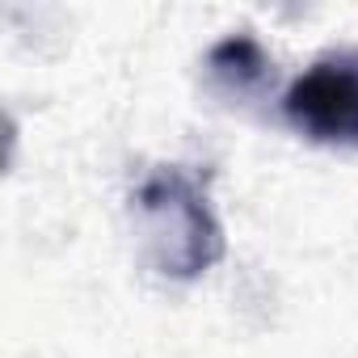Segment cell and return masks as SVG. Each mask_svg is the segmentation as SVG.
I'll list each match as a JSON object with an SVG mask.
<instances>
[{
  "mask_svg": "<svg viewBox=\"0 0 358 358\" xmlns=\"http://www.w3.org/2000/svg\"><path fill=\"white\" fill-rule=\"evenodd\" d=\"M135 207L143 220L148 253L160 274L194 278L220 257V224L186 173L164 169L148 177L135 194Z\"/></svg>",
  "mask_w": 358,
  "mask_h": 358,
  "instance_id": "6da1fadb",
  "label": "cell"
},
{
  "mask_svg": "<svg viewBox=\"0 0 358 358\" xmlns=\"http://www.w3.org/2000/svg\"><path fill=\"white\" fill-rule=\"evenodd\" d=\"M295 131L320 143H358V51L320 55L282 97Z\"/></svg>",
  "mask_w": 358,
  "mask_h": 358,
  "instance_id": "7a4b0ae2",
  "label": "cell"
},
{
  "mask_svg": "<svg viewBox=\"0 0 358 358\" xmlns=\"http://www.w3.org/2000/svg\"><path fill=\"white\" fill-rule=\"evenodd\" d=\"M211 72L215 80H236V93H245L266 76V55L253 38H228L211 51Z\"/></svg>",
  "mask_w": 358,
  "mask_h": 358,
  "instance_id": "3957f363",
  "label": "cell"
}]
</instances>
